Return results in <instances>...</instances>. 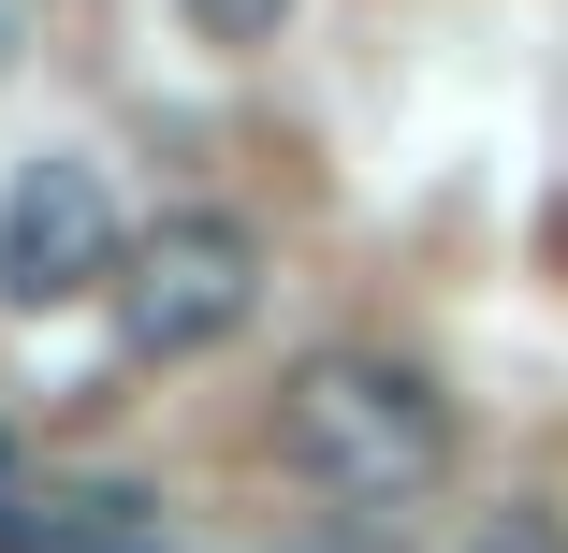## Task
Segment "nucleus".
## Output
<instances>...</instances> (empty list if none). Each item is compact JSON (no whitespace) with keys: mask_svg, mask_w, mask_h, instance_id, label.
Listing matches in <instances>:
<instances>
[{"mask_svg":"<svg viewBox=\"0 0 568 553\" xmlns=\"http://www.w3.org/2000/svg\"><path fill=\"white\" fill-rule=\"evenodd\" d=\"M277 452H292L335 510H423V495L452 481V408H437V379L394 365V350H321V365H292V393H277Z\"/></svg>","mask_w":568,"mask_h":553,"instance_id":"1","label":"nucleus"},{"mask_svg":"<svg viewBox=\"0 0 568 553\" xmlns=\"http://www.w3.org/2000/svg\"><path fill=\"white\" fill-rule=\"evenodd\" d=\"M102 306H118V350H132V365H190V350H219V336H248V306H263V234L219 218V204H175V218L132 234V263H118Z\"/></svg>","mask_w":568,"mask_h":553,"instance_id":"2","label":"nucleus"},{"mask_svg":"<svg viewBox=\"0 0 568 553\" xmlns=\"http://www.w3.org/2000/svg\"><path fill=\"white\" fill-rule=\"evenodd\" d=\"M132 234H118V204H102L88 161H30L16 190H0V291L16 306H73V291H118Z\"/></svg>","mask_w":568,"mask_h":553,"instance_id":"3","label":"nucleus"},{"mask_svg":"<svg viewBox=\"0 0 568 553\" xmlns=\"http://www.w3.org/2000/svg\"><path fill=\"white\" fill-rule=\"evenodd\" d=\"M175 16H190L204 44H277V30H292V0H175Z\"/></svg>","mask_w":568,"mask_h":553,"instance_id":"4","label":"nucleus"},{"mask_svg":"<svg viewBox=\"0 0 568 553\" xmlns=\"http://www.w3.org/2000/svg\"><path fill=\"white\" fill-rule=\"evenodd\" d=\"M467 553H568V539H554V524H539V510H496V524H481V539H467Z\"/></svg>","mask_w":568,"mask_h":553,"instance_id":"5","label":"nucleus"}]
</instances>
